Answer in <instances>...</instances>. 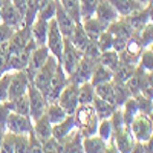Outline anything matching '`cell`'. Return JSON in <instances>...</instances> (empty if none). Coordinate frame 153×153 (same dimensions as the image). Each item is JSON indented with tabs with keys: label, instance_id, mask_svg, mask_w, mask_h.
<instances>
[{
	"label": "cell",
	"instance_id": "cell-39",
	"mask_svg": "<svg viewBox=\"0 0 153 153\" xmlns=\"http://www.w3.org/2000/svg\"><path fill=\"white\" fill-rule=\"evenodd\" d=\"M113 87H115V104H117V107H121L124 104V101L132 97L129 94V91H127V87L121 83H115L113 81Z\"/></svg>",
	"mask_w": 153,
	"mask_h": 153
},
{
	"label": "cell",
	"instance_id": "cell-29",
	"mask_svg": "<svg viewBox=\"0 0 153 153\" xmlns=\"http://www.w3.org/2000/svg\"><path fill=\"white\" fill-rule=\"evenodd\" d=\"M121 112H123V118H124L126 127H129V124L132 123V120L139 113V109H138L135 97H129V98L124 101V104L121 106Z\"/></svg>",
	"mask_w": 153,
	"mask_h": 153
},
{
	"label": "cell",
	"instance_id": "cell-46",
	"mask_svg": "<svg viewBox=\"0 0 153 153\" xmlns=\"http://www.w3.org/2000/svg\"><path fill=\"white\" fill-rule=\"evenodd\" d=\"M12 3H14V6L20 11V14L23 16L25 19V12H26V6H28V0H11Z\"/></svg>",
	"mask_w": 153,
	"mask_h": 153
},
{
	"label": "cell",
	"instance_id": "cell-16",
	"mask_svg": "<svg viewBox=\"0 0 153 153\" xmlns=\"http://www.w3.org/2000/svg\"><path fill=\"white\" fill-rule=\"evenodd\" d=\"M0 11H2V22L5 25H8V26L14 28V29H19V28H26L23 25V16L20 14V11L14 6V3L9 2L6 3L5 6L0 8Z\"/></svg>",
	"mask_w": 153,
	"mask_h": 153
},
{
	"label": "cell",
	"instance_id": "cell-43",
	"mask_svg": "<svg viewBox=\"0 0 153 153\" xmlns=\"http://www.w3.org/2000/svg\"><path fill=\"white\" fill-rule=\"evenodd\" d=\"M135 100H136L139 113L149 115V113L153 110V109H152V100H150V98H146V97H143L141 94H138V95H135Z\"/></svg>",
	"mask_w": 153,
	"mask_h": 153
},
{
	"label": "cell",
	"instance_id": "cell-32",
	"mask_svg": "<svg viewBox=\"0 0 153 153\" xmlns=\"http://www.w3.org/2000/svg\"><path fill=\"white\" fill-rule=\"evenodd\" d=\"M98 63L104 65V66L109 68L110 71H115V69H117V66L120 65V54H118L115 49L104 51V52H101V54H100V57H98Z\"/></svg>",
	"mask_w": 153,
	"mask_h": 153
},
{
	"label": "cell",
	"instance_id": "cell-34",
	"mask_svg": "<svg viewBox=\"0 0 153 153\" xmlns=\"http://www.w3.org/2000/svg\"><path fill=\"white\" fill-rule=\"evenodd\" d=\"M78 2H80L81 22L95 16V11H97V6H98V2H100V0H78Z\"/></svg>",
	"mask_w": 153,
	"mask_h": 153
},
{
	"label": "cell",
	"instance_id": "cell-27",
	"mask_svg": "<svg viewBox=\"0 0 153 153\" xmlns=\"http://www.w3.org/2000/svg\"><path fill=\"white\" fill-rule=\"evenodd\" d=\"M92 106H94V110H95V113L98 115L100 120L110 118L112 113L115 112V109H117V106H115V104H112V103H109V101H104V100L98 98L97 95H95V98H94Z\"/></svg>",
	"mask_w": 153,
	"mask_h": 153
},
{
	"label": "cell",
	"instance_id": "cell-7",
	"mask_svg": "<svg viewBox=\"0 0 153 153\" xmlns=\"http://www.w3.org/2000/svg\"><path fill=\"white\" fill-rule=\"evenodd\" d=\"M28 98H29V117L32 121H35L46 113L49 103L46 101L43 92L40 89H37L32 83L28 87Z\"/></svg>",
	"mask_w": 153,
	"mask_h": 153
},
{
	"label": "cell",
	"instance_id": "cell-18",
	"mask_svg": "<svg viewBox=\"0 0 153 153\" xmlns=\"http://www.w3.org/2000/svg\"><path fill=\"white\" fill-rule=\"evenodd\" d=\"M135 138L133 135L130 133V130L126 129L118 132V133H115L113 136V144H115V149H117V152L120 153H130L133 152V147H135Z\"/></svg>",
	"mask_w": 153,
	"mask_h": 153
},
{
	"label": "cell",
	"instance_id": "cell-25",
	"mask_svg": "<svg viewBox=\"0 0 153 153\" xmlns=\"http://www.w3.org/2000/svg\"><path fill=\"white\" fill-rule=\"evenodd\" d=\"M69 38H71L72 45L78 51H81L83 54H84L86 48L89 46V43H91V38L87 37V34H86V31H84L81 23H76L75 25V29H74V32H72V35Z\"/></svg>",
	"mask_w": 153,
	"mask_h": 153
},
{
	"label": "cell",
	"instance_id": "cell-2",
	"mask_svg": "<svg viewBox=\"0 0 153 153\" xmlns=\"http://www.w3.org/2000/svg\"><path fill=\"white\" fill-rule=\"evenodd\" d=\"M83 52L78 51L71 42L69 37H65V45H63V54H61V60H60V65L65 71V74L68 76H71L74 74V71L78 66L80 60L83 58Z\"/></svg>",
	"mask_w": 153,
	"mask_h": 153
},
{
	"label": "cell",
	"instance_id": "cell-49",
	"mask_svg": "<svg viewBox=\"0 0 153 153\" xmlns=\"http://www.w3.org/2000/svg\"><path fill=\"white\" fill-rule=\"evenodd\" d=\"M5 133H6V127H5V124H0V146H2V141H3Z\"/></svg>",
	"mask_w": 153,
	"mask_h": 153
},
{
	"label": "cell",
	"instance_id": "cell-36",
	"mask_svg": "<svg viewBox=\"0 0 153 153\" xmlns=\"http://www.w3.org/2000/svg\"><path fill=\"white\" fill-rule=\"evenodd\" d=\"M139 43L143 45V48H149L152 43H153V22H147L144 25V28L139 31V34L136 35Z\"/></svg>",
	"mask_w": 153,
	"mask_h": 153
},
{
	"label": "cell",
	"instance_id": "cell-12",
	"mask_svg": "<svg viewBox=\"0 0 153 153\" xmlns=\"http://www.w3.org/2000/svg\"><path fill=\"white\" fill-rule=\"evenodd\" d=\"M49 54H51V52H49V49H48L46 45H43V46H37V48L32 51V52H31V55H29V61H28V66L23 69L25 72H26V75L29 76V80H31V81L34 80L35 74L40 71L42 66L46 63Z\"/></svg>",
	"mask_w": 153,
	"mask_h": 153
},
{
	"label": "cell",
	"instance_id": "cell-21",
	"mask_svg": "<svg viewBox=\"0 0 153 153\" xmlns=\"http://www.w3.org/2000/svg\"><path fill=\"white\" fill-rule=\"evenodd\" d=\"M81 25H83V28H84L87 37L91 38V42H97V40H98V37L107 29V25H104L101 20H98L95 16L91 17V19L83 20Z\"/></svg>",
	"mask_w": 153,
	"mask_h": 153
},
{
	"label": "cell",
	"instance_id": "cell-1",
	"mask_svg": "<svg viewBox=\"0 0 153 153\" xmlns=\"http://www.w3.org/2000/svg\"><path fill=\"white\" fill-rule=\"evenodd\" d=\"M74 117H75L76 127H78V130L83 136H91V135L97 133L100 118L95 113L92 104L78 106V109H76L75 113H74Z\"/></svg>",
	"mask_w": 153,
	"mask_h": 153
},
{
	"label": "cell",
	"instance_id": "cell-8",
	"mask_svg": "<svg viewBox=\"0 0 153 153\" xmlns=\"http://www.w3.org/2000/svg\"><path fill=\"white\" fill-rule=\"evenodd\" d=\"M58 63H60V61H58L52 54H49L46 63L42 66V69L35 74L34 80L31 81L37 89H40L43 94L46 92V89H48V86H49V81H51V78H52V75H54V72H55V69H57V66H58Z\"/></svg>",
	"mask_w": 153,
	"mask_h": 153
},
{
	"label": "cell",
	"instance_id": "cell-40",
	"mask_svg": "<svg viewBox=\"0 0 153 153\" xmlns=\"http://www.w3.org/2000/svg\"><path fill=\"white\" fill-rule=\"evenodd\" d=\"M110 123H112V127H113V133H118L121 130L126 129V124H124V118H123V112H121V107H117L115 112L112 113V117L109 118ZM115 136V135H113Z\"/></svg>",
	"mask_w": 153,
	"mask_h": 153
},
{
	"label": "cell",
	"instance_id": "cell-15",
	"mask_svg": "<svg viewBox=\"0 0 153 153\" xmlns=\"http://www.w3.org/2000/svg\"><path fill=\"white\" fill-rule=\"evenodd\" d=\"M55 20H57V25L63 34V37H71L74 29H75V25L76 22L68 14L66 9L61 6L60 0H57V11H55Z\"/></svg>",
	"mask_w": 153,
	"mask_h": 153
},
{
	"label": "cell",
	"instance_id": "cell-42",
	"mask_svg": "<svg viewBox=\"0 0 153 153\" xmlns=\"http://www.w3.org/2000/svg\"><path fill=\"white\" fill-rule=\"evenodd\" d=\"M11 76H12V71H5L0 75V101L8 100V89H9Z\"/></svg>",
	"mask_w": 153,
	"mask_h": 153
},
{
	"label": "cell",
	"instance_id": "cell-17",
	"mask_svg": "<svg viewBox=\"0 0 153 153\" xmlns=\"http://www.w3.org/2000/svg\"><path fill=\"white\" fill-rule=\"evenodd\" d=\"M95 17L109 26L112 22L120 19V14H118V11L113 8V5L109 2V0H100L98 6H97V11H95Z\"/></svg>",
	"mask_w": 153,
	"mask_h": 153
},
{
	"label": "cell",
	"instance_id": "cell-9",
	"mask_svg": "<svg viewBox=\"0 0 153 153\" xmlns=\"http://www.w3.org/2000/svg\"><path fill=\"white\" fill-rule=\"evenodd\" d=\"M28 146H29V135L12 133V132L6 130L2 146H0V152L22 153V152H28Z\"/></svg>",
	"mask_w": 153,
	"mask_h": 153
},
{
	"label": "cell",
	"instance_id": "cell-35",
	"mask_svg": "<svg viewBox=\"0 0 153 153\" xmlns=\"http://www.w3.org/2000/svg\"><path fill=\"white\" fill-rule=\"evenodd\" d=\"M61 6L66 9L68 14L76 22L81 23V14H80V2L78 0H60Z\"/></svg>",
	"mask_w": 153,
	"mask_h": 153
},
{
	"label": "cell",
	"instance_id": "cell-13",
	"mask_svg": "<svg viewBox=\"0 0 153 153\" xmlns=\"http://www.w3.org/2000/svg\"><path fill=\"white\" fill-rule=\"evenodd\" d=\"M98 63V60H94L91 57H86L83 55V58L80 60L78 66L74 71V74L69 76V80L76 83V84H81L84 81H91V76H92V72L95 69V65Z\"/></svg>",
	"mask_w": 153,
	"mask_h": 153
},
{
	"label": "cell",
	"instance_id": "cell-55",
	"mask_svg": "<svg viewBox=\"0 0 153 153\" xmlns=\"http://www.w3.org/2000/svg\"><path fill=\"white\" fill-rule=\"evenodd\" d=\"M0 22H2V11H0Z\"/></svg>",
	"mask_w": 153,
	"mask_h": 153
},
{
	"label": "cell",
	"instance_id": "cell-22",
	"mask_svg": "<svg viewBox=\"0 0 153 153\" xmlns=\"http://www.w3.org/2000/svg\"><path fill=\"white\" fill-rule=\"evenodd\" d=\"M83 149L87 153H104L107 152V143L95 133L91 136H83Z\"/></svg>",
	"mask_w": 153,
	"mask_h": 153
},
{
	"label": "cell",
	"instance_id": "cell-10",
	"mask_svg": "<svg viewBox=\"0 0 153 153\" xmlns=\"http://www.w3.org/2000/svg\"><path fill=\"white\" fill-rule=\"evenodd\" d=\"M5 127L8 132L29 135L32 132V120L26 115H20L17 112H9L8 118L5 121Z\"/></svg>",
	"mask_w": 153,
	"mask_h": 153
},
{
	"label": "cell",
	"instance_id": "cell-54",
	"mask_svg": "<svg viewBox=\"0 0 153 153\" xmlns=\"http://www.w3.org/2000/svg\"><path fill=\"white\" fill-rule=\"evenodd\" d=\"M149 49H150V51H153V43H152V45L149 46Z\"/></svg>",
	"mask_w": 153,
	"mask_h": 153
},
{
	"label": "cell",
	"instance_id": "cell-53",
	"mask_svg": "<svg viewBox=\"0 0 153 153\" xmlns=\"http://www.w3.org/2000/svg\"><path fill=\"white\" fill-rule=\"evenodd\" d=\"M149 78H150V83L153 84V71H152V72H149Z\"/></svg>",
	"mask_w": 153,
	"mask_h": 153
},
{
	"label": "cell",
	"instance_id": "cell-26",
	"mask_svg": "<svg viewBox=\"0 0 153 153\" xmlns=\"http://www.w3.org/2000/svg\"><path fill=\"white\" fill-rule=\"evenodd\" d=\"M112 80H113V71H110L104 65H101V63H97L95 69L92 72V76H91V83L94 86H97V84L107 83V81H112Z\"/></svg>",
	"mask_w": 153,
	"mask_h": 153
},
{
	"label": "cell",
	"instance_id": "cell-23",
	"mask_svg": "<svg viewBox=\"0 0 153 153\" xmlns=\"http://www.w3.org/2000/svg\"><path fill=\"white\" fill-rule=\"evenodd\" d=\"M109 2L113 5V8L118 11L120 17H127L133 14V12L143 9L144 6H141L136 0H109Z\"/></svg>",
	"mask_w": 153,
	"mask_h": 153
},
{
	"label": "cell",
	"instance_id": "cell-57",
	"mask_svg": "<svg viewBox=\"0 0 153 153\" xmlns=\"http://www.w3.org/2000/svg\"><path fill=\"white\" fill-rule=\"evenodd\" d=\"M152 2H153V0H150V3H152Z\"/></svg>",
	"mask_w": 153,
	"mask_h": 153
},
{
	"label": "cell",
	"instance_id": "cell-47",
	"mask_svg": "<svg viewBox=\"0 0 153 153\" xmlns=\"http://www.w3.org/2000/svg\"><path fill=\"white\" fill-rule=\"evenodd\" d=\"M9 112H11V110L6 107V104L3 103V101H0V124H5Z\"/></svg>",
	"mask_w": 153,
	"mask_h": 153
},
{
	"label": "cell",
	"instance_id": "cell-11",
	"mask_svg": "<svg viewBox=\"0 0 153 153\" xmlns=\"http://www.w3.org/2000/svg\"><path fill=\"white\" fill-rule=\"evenodd\" d=\"M29 84H31V80L25 71H12L9 89H8V100H14L17 97L28 94Z\"/></svg>",
	"mask_w": 153,
	"mask_h": 153
},
{
	"label": "cell",
	"instance_id": "cell-33",
	"mask_svg": "<svg viewBox=\"0 0 153 153\" xmlns=\"http://www.w3.org/2000/svg\"><path fill=\"white\" fill-rule=\"evenodd\" d=\"M46 117L51 121V124L54 126V124H57V123L65 120L68 117V113L65 112V109H63L58 103H49L48 109H46Z\"/></svg>",
	"mask_w": 153,
	"mask_h": 153
},
{
	"label": "cell",
	"instance_id": "cell-56",
	"mask_svg": "<svg viewBox=\"0 0 153 153\" xmlns=\"http://www.w3.org/2000/svg\"><path fill=\"white\" fill-rule=\"evenodd\" d=\"M152 109H153V100H152Z\"/></svg>",
	"mask_w": 153,
	"mask_h": 153
},
{
	"label": "cell",
	"instance_id": "cell-30",
	"mask_svg": "<svg viewBox=\"0 0 153 153\" xmlns=\"http://www.w3.org/2000/svg\"><path fill=\"white\" fill-rule=\"evenodd\" d=\"M135 71H136V66L127 65V63L120 61V65L117 66V69L113 71V81H115V83L126 84V81L135 74Z\"/></svg>",
	"mask_w": 153,
	"mask_h": 153
},
{
	"label": "cell",
	"instance_id": "cell-31",
	"mask_svg": "<svg viewBox=\"0 0 153 153\" xmlns=\"http://www.w3.org/2000/svg\"><path fill=\"white\" fill-rule=\"evenodd\" d=\"M95 95L104 101L115 104V87H113V80L107 83H101L95 86ZM117 106V104H115Z\"/></svg>",
	"mask_w": 153,
	"mask_h": 153
},
{
	"label": "cell",
	"instance_id": "cell-6",
	"mask_svg": "<svg viewBox=\"0 0 153 153\" xmlns=\"http://www.w3.org/2000/svg\"><path fill=\"white\" fill-rule=\"evenodd\" d=\"M78 87H80V84H76V83L69 80V83L65 86V89L61 91V94L57 100V103L65 109V112L68 115H74L75 110L80 106V103H78Z\"/></svg>",
	"mask_w": 153,
	"mask_h": 153
},
{
	"label": "cell",
	"instance_id": "cell-50",
	"mask_svg": "<svg viewBox=\"0 0 153 153\" xmlns=\"http://www.w3.org/2000/svg\"><path fill=\"white\" fill-rule=\"evenodd\" d=\"M147 14H149V20L153 22V2L147 6Z\"/></svg>",
	"mask_w": 153,
	"mask_h": 153
},
{
	"label": "cell",
	"instance_id": "cell-37",
	"mask_svg": "<svg viewBox=\"0 0 153 153\" xmlns=\"http://www.w3.org/2000/svg\"><path fill=\"white\" fill-rule=\"evenodd\" d=\"M55 11H57V0H48L46 3H43L38 9V14L37 17L40 19H45V20H51L55 17Z\"/></svg>",
	"mask_w": 153,
	"mask_h": 153
},
{
	"label": "cell",
	"instance_id": "cell-48",
	"mask_svg": "<svg viewBox=\"0 0 153 153\" xmlns=\"http://www.w3.org/2000/svg\"><path fill=\"white\" fill-rule=\"evenodd\" d=\"M144 152L146 153H153V135L144 143Z\"/></svg>",
	"mask_w": 153,
	"mask_h": 153
},
{
	"label": "cell",
	"instance_id": "cell-24",
	"mask_svg": "<svg viewBox=\"0 0 153 153\" xmlns=\"http://www.w3.org/2000/svg\"><path fill=\"white\" fill-rule=\"evenodd\" d=\"M124 19H126V22H127V23L130 25V28H132L133 34H135V35H138V34H139V31H141V29L144 28V25L149 22L147 8L139 9V11L133 12V14H130V16L124 17Z\"/></svg>",
	"mask_w": 153,
	"mask_h": 153
},
{
	"label": "cell",
	"instance_id": "cell-52",
	"mask_svg": "<svg viewBox=\"0 0 153 153\" xmlns=\"http://www.w3.org/2000/svg\"><path fill=\"white\" fill-rule=\"evenodd\" d=\"M149 118H150V123H152V129H153V110L149 113Z\"/></svg>",
	"mask_w": 153,
	"mask_h": 153
},
{
	"label": "cell",
	"instance_id": "cell-20",
	"mask_svg": "<svg viewBox=\"0 0 153 153\" xmlns=\"http://www.w3.org/2000/svg\"><path fill=\"white\" fill-rule=\"evenodd\" d=\"M48 23H49L48 20L37 17V19L34 20V23L29 26L31 37H32V40L37 43V46L46 45V38H48Z\"/></svg>",
	"mask_w": 153,
	"mask_h": 153
},
{
	"label": "cell",
	"instance_id": "cell-41",
	"mask_svg": "<svg viewBox=\"0 0 153 153\" xmlns=\"http://www.w3.org/2000/svg\"><path fill=\"white\" fill-rule=\"evenodd\" d=\"M95 43H97V46L100 48L101 52H104V51H109V49H112V46H113V35L110 34L109 29H106L103 34L98 37V40H97Z\"/></svg>",
	"mask_w": 153,
	"mask_h": 153
},
{
	"label": "cell",
	"instance_id": "cell-19",
	"mask_svg": "<svg viewBox=\"0 0 153 153\" xmlns=\"http://www.w3.org/2000/svg\"><path fill=\"white\" fill-rule=\"evenodd\" d=\"M32 133L35 135V138L40 141L42 144L46 141V139H49L51 136H52V124H51V121L48 120L46 113L43 115V117H40L38 120L32 121Z\"/></svg>",
	"mask_w": 153,
	"mask_h": 153
},
{
	"label": "cell",
	"instance_id": "cell-3",
	"mask_svg": "<svg viewBox=\"0 0 153 153\" xmlns=\"http://www.w3.org/2000/svg\"><path fill=\"white\" fill-rule=\"evenodd\" d=\"M63 45H65V37H63L55 17L51 19L48 23V38H46V46L49 49V52L52 54L58 61L61 60L63 54Z\"/></svg>",
	"mask_w": 153,
	"mask_h": 153
},
{
	"label": "cell",
	"instance_id": "cell-45",
	"mask_svg": "<svg viewBox=\"0 0 153 153\" xmlns=\"http://www.w3.org/2000/svg\"><path fill=\"white\" fill-rule=\"evenodd\" d=\"M16 29L5 25L3 22H0V43H5V42H9L11 37L14 35Z\"/></svg>",
	"mask_w": 153,
	"mask_h": 153
},
{
	"label": "cell",
	"instance_id": "cell-4",
	"mask_svg": "<svg viewBox=\"0 0 153 153\" xmlns=\"http://www.w3.org/2000/svg\"><path fill=\"white\" fill-rule=\"evenodd\" d=\"M127 129L130 130V133L133 135L136 143H146L147 139L153 135L150 118H149V115H146V113H138L136 117L132 120V123L129 124Z\"/></svg>",
	"mask_w": 153,
	"mask_h": 153
},
{
	"label": "cell",
	"instance_id": "cell-38",
	"mask_svg": "<svg viewBox=\"0 0 153 153\" xmlns=\"http://www.w3.org/2000/svg\"><path fill=\"white\" fill-rule=\"evenodd\" d=\"M138 66L146 72H152L153 71V51H150L149 48H144L141 51V55H139V61Z\"/></svg>",
	"mask_w": 153,
	"mask_h": 153
},
{
	"label": "cell",
	"instance_id": "cell-14",
	"mask_svg": "<svg viewBox=\"0 0 153 153\" xmlns=\"http://www.w3.org/2000/svg\"><path fill=\"white\" fill-rule=\"evenodd\" d=\"M76 129H78V127H76V123H75V117L74 115H68L63 121L52 126V136L58 143L63 144Z\"/></svg>",
	"mask_w": 153,
	"mask_h": 153
},
{
	"label": "cell",
	"instance_id": "cell-44",
	"mask_svg": "<svg viewBox=\"0 0 153 153\" xmlns=\"http://www.w3.org/2000/svg\"><path fill=\"white\" fill-rule=\"evenodd\" d=\"M42 152H63V144L58 143L54 136H51L42 144Z\"/></svg>",
	"mask_w": 153,
	"mask_h": 153
},
{
	"label": "cell",
	"instance_id": "cell-51",
	"mask_svg": "<svg viewBox=\"0 0 153 153\" xmlns=\"http://www.w3.org/2000/svg\"><path fill=\"white\" fill-rule=\"evenodd\" d=\"M136 2L141 5V6H144V8H147L150 5V0H136Z\"/></svg>",
	"mask_w": 153,
	"mask_h": 153
},
{
	"label": "cell",
	"instance_id": "cell-28",
	"mask_svg": "<svg viewBox=\"0 0 153 153\" xmlns=\"http://www.w3.org/2000/svg\"><path fill=\"white\" fill-rule=\"evenodd\" d=\"M95 98V86L91 81H84L78 87V103L80 106L92 104Z\"/></svg>",
	"mask_w": 153,
	"mask_h": 153
},
{
	"label": "cell",
	"instance_id": "cell-5",
	"mask_svg": "<svg viewBox=\"0 0 153 153\" xmlns=\"http://www.w3.org/2000/svg\"><path fill=\"white\" fill-rule=\"evenodd\" d=\"M68 83H69V76L65 74L61 65L58 63V66H57V69H55V72L52 75V78H51V81H49V86L46 89V92L43 94L48 103H57L61 91L65 89V86Z\"/></svg>",
	"mask_w": 153,
	"mask_h": 153
}]
</instances>
